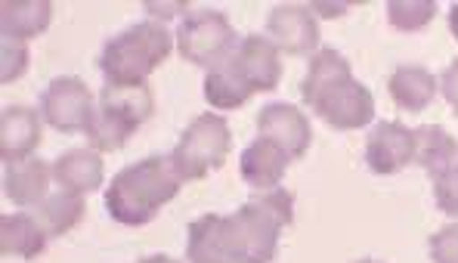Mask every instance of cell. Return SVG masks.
Returning a JSON list of instances; mask_svg holds the SVG:
<instances>
[{
	"instance_id": "cell-1",
	"label": "cell",
	"mask_w": 458,
	"mask_h": 263,
	"mask_svg": "<svg viewBox=\"0 0 458 263\" xmlns=\"http://www.w3.org/2000/svg\"><path fill=\"white\" fill-rule=\"evenodd\" d=\"M301 99L335 131H360L372 124L375 97L353 78L347 56L322 47L310 56V69L301 81Z\"/></svg>"
},
{
	"instance_id": "cell-3",
	"label": "cell",
	"mask_w": 458,
	"mask_h": 263,
	"mask_svg": "<svg viewBox=\"0 0 458 263\" xmlns=\"http://www.w3.org/2000/svg\"><path fill=\"white\" fill-rule=\"evenodd\" d=\"M180 186L183 180L174 171L171 155H149L114 174L106 189V211L121 226H146L167 201L177 199Z\"/></svg>"
},
{
	"instance_id": "cell-22",
	"label": "cell",
	"mask_w": 458,
	"mask_h": 263,
	"mask_svg": "<svg viewBox=\"0 0 458 263\" xmlns=\"http://www.w3.org/2000/svg\"><path fill=\"white\" fill-rule=\"evenodd\" d=\"M99 106L131 115L140 124L155 115V97H152L149 84H106L103 90H99Z\"/></svg>"
},
{
	"instance_id": "cell-11",
	"label": "cell",
	"mask_w": 458,
	"mask_h": 263,
	"mask_svg": "<svg viewBox=\"0 0 458 263\" xmlns=\"http://www.w3.org/2000/svg\"><path fill=\"white\" fill-rule=\"evenodd\" d=\"M258 137L273 140L294 158H304L313 143V127L310 118L292 103H267L258 112Z\"/></svg>"
},
{
	"instance_id": "cell-15",
	"label": "cell",
	"mask_w": 458,
	"mask_h": 263,
	"mask_svg": "<svg viewBox=\"0 0 458 263\" xmlns=\"http://www.w3.org/2000/svg\"><path fill=\"white\" fill-rule=\"evenodd\" d=\"M53 180L59 183V189H69L78 195H90L97 189H103L106 180V167L99 152L87 149H69L53 161Z\"/></svg>"
},
{
	"instance_id": "cell-10",
	"label": "cell",
	"mask_w": 458,
	"mask_h": 263,
	"mask_svg": "<svg viewBox=\"0 0 458 263\" xmlns=\"http://www.w3.org/2000/svg\"><path fill=\"white\" fill-rule=\"evenodd\" d=\"M415 161V127L403 121H381L372 127L366 140V165L378 177L400 174L406 165Z\"/></svg>"
},
{
	"instance_id": "cell-8",
	"label": "cell",
	"mask_w": 458,
	"mask_h": 263,
	"mask_svg": "<svg viewBox=\"0 0 458 263\" xmlns=\"http://www.w3.org/2000/svg\"><path fill=\"white\" fill-rule=\"evenodd\" d=\"M226 69L239 78L248 93H269L282 81V53L269 38L248 35L239 40L235 53L226 59Z\"/></svg>"
},
{
	"instance_id": "cell-23",
	"label": "cell",
	"mask_w": 458,
	"mask_h": 263,
	"mask_svg": "<svg viewBox=\"0 0 458 263\" xmlns=\"http://www.w3.org/2000/svg\"><path fill=\"white\" fill-rule=\"evenodd\" d=\"M205 99L211 109L233 112V109H242V106L251 99V93L239 84V78H235L224 63L205 75Z\"/></svg>"
},
{
	"instance_id": "cell-4",
	"label": "cell",
	"mask_w": 458,
	"mask_h": 263,
	"mask_svg": "<svg viewBox=\"0 0 458 263\" xmlns=\"http://www.w3.org/2000/svg\"><path fill=\"white\" fill-rule=\"evenodd\" d=\"M177 38L155 19L137 22L106 40L99 53V72L106 84H146V78L171 56Z\"/></svg>"
},
{
	"instance_id": "cell-20",
	"label": "cell",
	"mask_w": 458,
	"mask_h": 263,
	"mask_svg": "<svg viewBox=\"0 0 458 263\" xmlns=\"http://www.w3.org/2000/svg\"><path fill=\"white\" fill-rule=\"evenodd\" d=\"M84 214H87L84 195L69 192V189H59V192L47 195V199L40 201L35 217H38V224L44 226V233L50 235V239H59V235L72 233V229L84 220Z\"/></svg>"
},
{
	"instance_id": "cell-17",
	"label": "cell",
	"mask_w": 458,
	"mask_h": 263,
	"mask_svg": "<svg viewBox=\"0 0 458 263\" xmlns=\"http://www.w3.org/2000/svg\"><path fill=\"white\" fill-rule=\"evenodd\" d=\"M53 22L50 0H4L0 4V35L10 40H25L44 35Z\"/></svg>"
},
{
	"instance_id": "cell-7",
	"label": "cell",
	"mask_w": 458,
	"mask_h": 263,
	"mask_svg": "<svg viewBox=\"0 0 458 263\" xmlns=\"http://www.w3.org/2000/svg\"><path fill=\"white\" fill-rule=\"evenodd\" d=\"M93 115V93L78 75L53 78L40 93V118L59 133H87Z\"/></svg>"
},
{
	"instance_id": "cell-30",
	"label": "cell",
	"mask_w": 458,
	"mask_h": 263,
	"mask_svg": "<svg viewBox=\"0 0 458 263\" xmlns=\"http://www.w3.org/2000/svg\"><path fill=\"white\" fill-rule=\"evenodd\" d=\"M350 4H310L313 13H326V19H341Z\"/></svg>"
},
{
	"instance_id": "cell-16",
	"label": "cell",
	"mask_w": 458,
	"mask_h": 263,
	"mask_svg": "<svg viewBox=\"0 0 458 263\" xmlns=\"http://www.w3.org/2000/svg\"><path fill=\"white\" fill-rule=\"evenodd\" d=\"M387 90H390V99H394L403 112L419 115L437 99V93H440V78L424 69V65H400V69L387 78Z\"/></svg>"
},
{
	"instance_id": "cell-6",
	"label": "cell",
	"mask_w": 458,
	"mask_h": 263,
	"mask_svg": "<svg viewBox=\"0 0 458 263\" xmlns=\"http://www.w3.org/2000/svg\"><path fill=\"white\" fill-rule=\"evenodd\" d=\"M239 47L233 22L220 10H201L190 13L177 29V50L190 65L199 69H217L224 65Z\"/></svg>"
},
{
	"instance_id": "cell-2",
	"label": "cell",
	"mask_w": 458,
	"mask_h": 263,
	"mask_svg": "<svg viewBox=\"0 0 458 263\" xmlns=\"http://www.w3.org/2000/svg\"><path fill=\"white\" fill-rule=\"evenodd\" d=\"M294 220V195L288 189H269L248 199L235 214L220 217V242L226 263H273L279 254V235Z\"/></svg>"
},
{
	"instance_id": "cell-21",
	"label": "cell",
	"mask_w": 458,
	"mask_h": 263,
	"mask_svg": "<svg viewBox=\"0 0 458 263\" xmlns=\"http://www.w3.org/2000/svg\"><path fill=\"white\" fill-rule=\"evenodd\" d=\"M137 127H140L137 118H131V115H124L118 109H103V106H99V112L93 115L84 137L93 152H118V149H124L127 140L137 133Z\"/></svg>"
},
{
	"instance_id": "cell-12",
	"label": "cell",
	"mask_w": 458,
	"mask_h": 263,
	"mask_svg": "<svg viewBox=\"0 0 458 263\" xmlns=\"http://www.w3.org/2000/svg\"><path fill=\"white\" fill-rule=\"evenodd\" d=\"M288 165H292V155L282 149V146H276L273 140H264V137H258L239 155L242 180L251 189H258V192L279 189L282 180H285Z\"/></svg>"
},
{
	"instance_id": "cell-29",
	"label": "cell",
	"mask_w": 458,
	"mask_h": 263,
	"mask_svg": "<svg viewBox=\"0 0 458 263\" xmlns=\"http://www.w3.org/2000/svg\"><path fill=\"white\" fill-rule=\"evenodd\" d=\"M440 93L446 97V103L453 106V112L458 115V59L449 63V69L440 78Z\"/></svg>"
},
{
	"instance_id": "cell-24",
	"label": "cell",
	"mask_w": 458,
	"mask_h": 263,
	"mask_svg": "<svg viewBox=\"0 0 458 263\" xmlns=\"http://www.w3.org/2000/svg\"><path fill=\"white\" fill-rule=\"evenodd\" d=\"M437 16V0H390L387 22L396 31H421Z\"/></svg>"
},
{
	"instance_id": "cell-26",
	"label": "cell",
	"mask_w": 458,
	"mask_h": 263,
	"mask_svg": "<svg viewBox=\"0 0 458 263\" xmlns=\"http://www.w3.org/2000/svg\"><path fill=\"white\" fill-rule=\"evenodd\" d=\"M430 260L434 263H458V224L440 226L428 239Z\"/></svg>"
},
{
	"instance_id": "cell-28",
	"label": "cell",
	"mask_w": 458,
	"mask_h": 263,
	"mask_svg": "<svg viewBox=\"0 0 458 263\" xmlns=\"http://www.w3.org/2000/svg\"><path fill=\"white\" fill-rule=\"evenodd\" d=\"M146 13L155 16V22H167L174 16H186L190 10V0H165V4H155V0H146Z\"/></svg>"
},
{
	"instance_id": "cell-19",
	"label": "cell",
	"mask_w": 458,
	"mask_h": 263,
	"mask_svg": "<svg viewBox=\"0 0 458 263\" xmlns=\"http://www.w3.org/2000/svg\"><path fill=\"white\" fill-rule=\"evenodd\" d=\"M415 165H421L430 177L458 167V140L440 124L415 127Z\"/></svg>"
},
{
	"instance_id": "cell-13",
	"label": "cell",
	"mask_w": 458,
	"mask_h": 263,
	"mask_svg": "<svg viewBox=\"0 0 458 263\" xmlns=\"http://www.w3.org/2000/svg\"><path fill=\"white\" fill-rule=\"evenodd\" d=\"M40 146V115L29 106H6L0 115V158L16 165L35 155Z\"/></svg>"
},
{
	"instance_id": "cell-5",
	"label": "cell",
	"mask_w": 458,
	"mask_h": 263,
	"mask_svg": "<svg viewBox=\"0 0 458 263\" xmlns=\"http://www.w3.org/2000/svg\"><path fill=\"white\" fill-rule=\"evenodd\" d=\"M233 149V131H229L224 115H199L190 121L183 133H180L177 146L171 152V165L180 174L183 183L205 180L211 171H220Z\"/></svg>"
},
{
	"instance_id": "cell-25",
	"label": "cell",
	"mask_w": 458,
	"mask_h": 263,
	"mask_svg": "<svg viewBox=\"0 0 458 263\" xmlns=\"http://www.w3.org/2000/svg\"><path fill=\"white\" fill-rule=\"evenodd\" d=\"M29 63H31L29 44H25V40L4 38V44H0V81H4V84L19 81L29 72Z\"/></svg>"
},
{
	"instance_id": "cell-33",
	"label": "cell",
	"mask_w": 458,
	"mask_h": 263,
	"mask_svg": "<svg viewBox=\"0 0 458 263\" xmlns=\"http://www.w3.org/2000/svg\"><path fill=\"white\" fill-rule=\"evenodd\" d=\"M360 263H381V260H372V258H369V260H360Z\"/></svg>"
},
{
	"instance_id": "cell-9",
	"label": "cell",
	"mask_w": 458,
	"mask_h": 263,
	"mask_svg": "<svg viewBox=\"0 0 458 263\" xmlns=\"http://www.w3.org/2000/svg\"><path fill=\"white\" fill-rule=\"evenodd\" d=\"M267 38L288 56L319 53V22L316 13L304 4H279L267 16Z\"/></svg>"
},
{
	"instance_id": "cell-14",
	"label": "cell",
	"mask_w": 458,
	"mask_h": 263,
	"mask_svg": "<svg viewBox=\"0 0 458 263\" xmlns=\"http://www.w3.org/2000/svg\"><path fill=\"white\" fill-rule=\"evenodd\" d=\"M53 180V165L40 158H25L4 167V195L16 208H40Z\"/></svg>"
},
{
	"instance_id": "cell-31",
	"label": "cell",
	"mask_w": 458,
	"mask_h": 263,
	"mask_svg": "<svg viewBox=\"0 0 458 263\" xmlns=\"http://www.w3.org/2000/svg\"><path fill=\"white\" fill-rule=\"evenodd\" d=\"M449 31L458 40V4H453V10H449Z\"/></svg>"
},
{
	"instance_id": "cell-32",
	"label": "cell",
	"mask_w": 458,
	"mask_h": 263,
	"mask_svg": "<svg viewBox=\"0 0 458 263\" xmlns=\"http://www.w3.org/2000/svg\"><path fill=\"white\" fill-rule=\"evenodd\" d=\"M140 263H180V260H174V258H167V254H152V258H143Z\"/></svg>"
},
{
	"instance_id": "cell-27",
	"label": "cell",
	"mask_w": 458,
	"mask_h": 263,
	"mask_svg": "<svg viewBox=\"0 0 458 263\" xmlns=\"http://www.w3.org/2000/svg\"><path fill=\"white\" fill-rule=\"evenodd\" d=\"M434 201L443 214L458 217V167L434 177Z\"/></svg>"
},
{
	"instance_id": "cell-18",
	"label": "cell",
	"mask_w": 458,
	"mask_h": 263,
	"mask_svg": "<svg viewBox=\"0 0 458 263\" xmlns=\"http://www.w3.org/2000/svg\"><path fill=\"white\" fill-rule=\"evenodd\" d=\"M50 235L38 224L35 214H4L0 217V254L19 260H38Z\"/></svg>"
}]
</instances>
